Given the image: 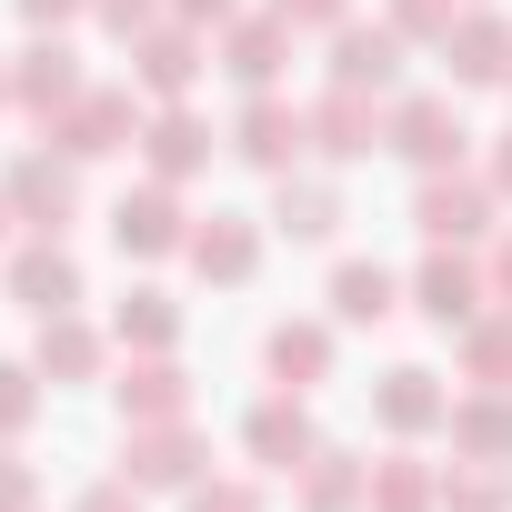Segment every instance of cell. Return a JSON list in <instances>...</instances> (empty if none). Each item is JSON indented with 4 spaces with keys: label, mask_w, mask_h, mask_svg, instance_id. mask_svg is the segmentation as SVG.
<instances>
[{
    "label": "cell",
    "mask_w": 512,
    "mask_h": 512,
    "mask_svg": "<svg viewBox=\"0 0 512 512\" xmlns=\"http://www.w3.org/2000/svg\"><path fill=\"white\" fill-rule=\"evenodd\" d=\"M111 241H121V262H161V251H191V221H181V191L171 181H141L111 201Z\"/></svg>",
    "instance_id": "7a4b0ae2"
},
{
    "label": "cell",
    "mask_w": 512,
    "mask_h": 512,
    "mask_svg": "<svg viewBox=\"0 0 512 512\" xmlns=\"http://www.w3.org/2000/svg\"><path fill=\"white\" fill-rule=\"evenodd\" d=\"M121 472H131L141 492H191V482H201V432H191V422H131Z\"/></svg>",
    "instance_id": "ba28073f"
},
{
    "label": "cell",
    "mask_w": 512,
    "mask_h": 512,
    "mask_svg": "<svg viewBox=\"0 0 512 512\" xmlns=\"http://www.w3.org/2000/svg\"><path fill=\"white\" fill-rule=\"evenodd\" d=\"M372 412H382V432H442L452 422V392L432 382V372H382V392H372Z\"/></svg>",
    "instance_id": "ffe728a7"
},
{
    "label": "cell",
    "mask_w": 512,
    "mask_h": 512,
    "mask_svg": "<svg viewBox=\"0 0 512 512\" xmlns=\"http://www.w3.org/2000/svg\"><path fill=\"white\" fill-rule=\"evenodd\" d=\"M0 191H11V211H21L31 231H61V221L81 211V161H71V151H21Z\"/></svg>",
    "instance_id": "8992f818"
},
{
    "label": "cell",
    "mask_w": 512,
    "mask_h": 512,
    "mask_svg": "<svg viewBox=\"0 0 512 512\" xmlns=\"http://www.w3.org/2000/svg\"><path fill=\"white\" fill-rule=\"evenodd\" d=\"M181 412H191L181 362H171V352H141V362L121 372V422H181Z\"/></svg>",
    "instance_id": "d6986e66"
},
{
    "label": "cell",
    "mask_w": 512,
    "mask_h": 512,
    "mask_svg": "<svg viewBox=\"0 0 512 512\" xmlns=\"http://www.w3.org/2000/svg\"><path fill=\"white\" fill-rule=\"evenodd\" d=\"M191 512H262V482H191Z\"/></svg>",
    "instance_id": "836d02e7"
},
{
    "label": "cell",
    "mask_w": 512,
    "mask_h": 512,
    "mask_svg": "<svg viewBox=\"0 0 512 512\" xmlns=\"http://www.w3.org/2000/svg\"><path fill=\"white\" fill-rule=\"evenodd\" d=\"M272 231H292V241H332V231H342V191L282 171V191H272Z\"/></svg>",
    "instance_id": "603a6c76"
},
{
    "label": "cell",
    "mask_w": 512,
    "mask_h": 512,
    "mask_svg": "<svg viewBox=\"0 0 512 512\" xmlns=\"http://www.w3.org/2000/svg\"><path fill=\"white\" fill-rule=\"evenodd\" d=\"M362 502H372V462H352V452L302 462V512H362Z\"/></svg>",
    "instance_id": "d4e9b609"
},
{
    "label": "cell",
    "mask_w": 512,
    "mask_h": 512,
    "mask_svg": "<svg viewBox=\"0 0 512 512\" xmlns=\"http://www.w3.org/2000/svg\"><path fill=\"white\" fill-rule=\"evenodd\" d=\"M31 362H41V382H91V372H101V332H91L81 312H51L41 342H31Z\"/></svg>",
    "instance_id": "cb8c5ba5"
},
{
    "label": "cell",
    "mask_w": 512,
    "mask_h": 512,
    "mask_svg": "<svg viewBox=\"0 0 512 512\" xmlns=\"http://www.w3.org/2000/svg\"><path fill=\"white\" fill-rule=\"evenodd\" d=\"M91 11H101V31H111V41H141V31L161 21V0H91Z\"/></svg>",
    "instance_id": "d6a6232c"
},
{
    "label": "cell",
    "mask_w": 512,
    "mask_h": 512,
    "mask_svg": "<svg viewBox=\"0 0 512 512\" xmlns=\"http://www.w3.org/2000/svg\"><path fill=\"white\" fill-rule=\"evenodd\" d=\"M141 161H151V181H191V171L211 161V131H201V111L161 101V121H141Z\"/></svg>",
    "instance_id": "ac0fdd59"
},
{
    "label": "cell",
    "mask_w": 512,
    "mask_h": 512,
    "mask_svg": "<svg viewBox=\"0 0 512 512\" xmlns=\"http://www.w3.org/2000/svg\"><path fill=\"white\" fill-rule=\"evenodd\" d=\"M0 101H11V71H0Z\"/></svg>",
    "instance_id": "7bdbcfd3"
},
{
    "label": "cell",
    "mask_w": 512,
    "mask_h": 512,
    "mask_svg": "<svg viewBox=\"0 0 512 512\" xmlns=\"http://www.w3.org/2000/svg\"><path fill=\"white\" fill-rule=\"evenodd\" d=\"M302 141H312V111H292L282 91H251V101H241V121H231V151H241L251 171H272V181L302 161Z\"/></svg>",
    "instance_id": "5b68a950"
},
{
    "label": "cell",
    "mask_w": 512,
    "mask_h": 512,
    "mask_svg": "<svg viewBox=\"0 0 512 512\" xmlns=\"http://www.w3.org/2000/svg\"><path fill=\"white\" fill-rule=\"evenodd\" d=\"M111 332H121L131 352H171V342H181V312H171V292H131Z\"/></svg>",
    "instance_id": "83f0119b"
},
{
    "label": "cell",
    "mask_w": 512,
    "mask_h": 512,
    "mask_svg": "<svg viewBox=\"0 0 512 512\" xmlns=\"http://www.w3.org/2000/svg\"><path fill=\"white\" fill-rule=\"evenodd\" d=\"M382 141H392V151H402L412 171H452L472 131H462V111H452L442 91H402V101L382 111Z\"/></svg>",
    "instance_id": "6da1fadb"
},
{
    "label": "cell",
    "mask_w": 512,
    "mask_h": 512,
    "mask_svg": "<svg viewBox=\"0 0 512 512\" xmlns=\"http://www.w3.org/2000/svg\"><path fill=\"white\" fill-rule=\"evenodd\" d=\"M81 11H91V0H21V21H31V31H61V21H81Z\"/></svg>",
    "instance_id": "74e56055"
},
{
    "label": "cell",
    "mask_w": 512,
    "mask_h": 512,
    "mask_svg": "<svg viewBox=\"0 0 512 512\" xmlns=\"http://www.w3.org/2000/svg\"><path fill=\"white\" fill-rule=\"evenodd\" d=\"M412 302H422L442 332H462V322H482V312H492V272H482V262H462V241H432V262L412 272Z\"/></svg>",
    "instance_id": "3957f363"
},
{
    "label": "cell",
    "mask_w": 512,
    "mask_h": 512,
    "mask_svg": "<svg viewBox=\"0 0 512 512\" xmlns=\"http://www.w3.org/2000/svg\"><path fill=\"white\" fill-rule=\"evenodd\" d=\"M51 141L71 151V161H101V151H131L141 141V111H131V91H111V81H91L61 121H51Z\"/></svg>",
    "instance_id": "52a82bcc"
},
{
    "label": "cell",
    "mask_w": 512,
    "mask_h": 512,
    "mask_svg": "<svg viewBox=\"0 0 512 512\" xmlns=\"http://www.w3.org/2000/svg\"><path fill=\"white\" fill-rule=\"evenodd\" d=\"M492 191L512 201V131H502V151H492Z\"/></svg>",
    "instance_id": "60d3db41"
},
{
    "label": "cell",
    "mask_w": 512,
    "mask_h": 512,
    "mask_svg": "<svg viewBox=\"0 0 512 512\" xmlns=\"http://www.w3.org/2000/svg\"><path fill=\"white\" fill-rule=\"evenodd\" d=\"M482 272H492V302H512V231H492V262Z\"/></svg>",
    "instance_id": "f35d334b"
},
{
    "label": "cell",
    "mask_w": 512,
    "mask_h": 512,
    "mask_svg": "<svg viewBox=\"0 0 512 512\" xmlns=\"http://www.w3.org/2000/svg\"><path fill=\"white\" fill-rule=\"evenodd\" d=\"M11 302H31L41 322H51V312H81V262L61 251V231H41V241L11 251Z\"/></svg>",
    "instance_id": "8fae6325"
},
{
    "label": "cell",
    "mask_w": 512,
    "mask_h": 512,
    "mask_svg": "<svg viewBox=\"0 0 512 512\" xmlns=\"http://www.w3.org/2000/svg\"><path fill=\"white\" fill-rule=\"evenodd\" d=\"M131 81H141L151 101H191V81H201V31H191V21H151V31L131 41Z\"/></svg>",
    "instance_id": "9c48e42d"
},
{
    "label": "cell",
    "mask_w": 512,
    "mask_h": 512,
    "mask_svg": "<svg viewBox=\"0 0 512 512\" xmlns=\"http://www.w3.org/2000/svg\"><path fill=\"white\" fill-rule=\"evenodd\" d=\"M312 141H322L332 161H362V151H382V101H372V91H352V81H332V91L312 101Z\"/></svg>",
    "instance_id": "4fadbf2b"
},
{
    "label": "cell",
    "mask_w": 512,
    "mask_h": 512,
    "mask_svg": "<svg viewBox=\"0 0 512 512\" xmlns=\"http://www.w3.org/2000/svg\"><path fill=\"white\" fill-rule=\"evenodd\" d=\"M191 272L201 282H251V272H262V231H251L241 211H211L191 231Z\"/></svg>",
    "instance_id": "e0dca14e"
},
{
    "label": "cell",
    "mask_w": 512,
    "mask_h": 512,
    "mask_svg": "<svg viewBox=\"0 0 512 512\" xmlns=\"http://www.w3.org/2000/svg\"><path fill=\"white\" fill-rule=\"evenodd\" d=\"M442 512H502V482H492V462H482V472H452V482H442Z\"/></svg>",
    "instance_id": "1f68e13d"
},
{
    "label": "cell",
    "mask_w": 512,
    "mask_h": 512,
    "mask_svg": "<svg viewBox=\"0 0 512 512\" xmlns=\"http://www.w3.org/2000/svg\"><path fill=\"white\" fill-rule=\"evenodd\" d=\"M332 81H352V91H392V81H402V31H392V21H372V31L342 21V31H332Z\"/></svg>",
    "instance_id": "5bb4252c"
},
{
    "label": "cell",
    "mask_w": 512,
    "mask_h": 512,
    "mask_svg": "<svg viewBox=\"0 0 512 512\" xmlns=\"http://www.w3.org/2000/svg\"><path fill=\"white\" fill-rule=\"evenodd\" d=\"M442 61H452V81H512V21L502 11H462L442 31Z\"/></svg>",
    "instance_id": "9a60e30c"
},
{
    "label": "cell",
    "mask_w": 512,
    "mask_h": 512,
    "mask_svg": "<svg viewBox=\"0 0 512 512\" xmlns=\"http://www.w3.org/2000/svg\"><path fill=\"white\" fill-rule=\"evenodd\" d=\"M272 11H282L292 31H342V21H352V0H272Z\"/></svg>",
    "instance_id": "e575fe53"
},
{
    "label": "cell",
    "mask_w": 512,
    "mask_h": 512,
    "mask_svg": "<svg viewBox=\"0 0 512 512\" xmlns=\"http://www.w3.org/2000/svg\"><path fill=\"white\" fill-rule=\"evenodd\" d=\"M402 312V282L382 262H342L332 272V322H392Z\"/></svg>",
    "instance_id": "484cf974"
},
{
    "label": "cell",
    "mask_w": 512,
    "mask_h": 512,
    "mask_svg": "<svg viewBox=\"0 0 512 512\" xmlns=\"http://www.w3.org/2000/svg\"><path fill=\"white\" fill-rule=\"evenodd\" d=\"M241 452L262 462V472H302L322 442H312V412H302V392H272V402H251V422H241Z\"/></svg>",
    "instance_id": "7c38bea8"
},
{
    "label": "cell",
    "mask_w": 512,
    "mask_h": 512,
    "mask_svg": "<svg viewBox=\"0 0 512 512\" xmlns=\"http://www.w3.org/2000/svg\"><path fill=\"white\" fill-rule=\"evenodd\" d=\"M462 372H472L482 392H512V302L482 312V322H462Z\"/></svg>",
    "instance_id": "4316f807"
},
{
    "label": "cell",
    "mask_w": 512,
    "mask_h": 512,
    "mask_svg": "<svg viewBox=\"0 0 512 512\" xmlns=\"http://www.w3.org/2000/svg\"><path fill=\"white\" fill-rule=\"evenodd\" d=\"M452 21H462L452 0H392V31H402V41H442Z\"/></svg>",
    "instance_id": "4dcf8cb0"
},
{
    "label": "cell",
    "mask_w": 512,
    "mask_h": 512,
    "mask_svg": "<svg viewBox=\"0 0 512 512\" xmlns=\"http://www.w3.org/2000/svg\"><path fill=\"white\" fill-rule=\"evenodd\" d=\"M262 362H272V382H282V392H312V382L332 372V322H272Z\"/></svg>",
    "instance_id": "44dd1931"
},
{
    "label": "cell",
    "mask_w": 512,
    "mask_h": 512,
    "mask_svg": "<svg viewBox=\"0 0 512 512\" xmlns=\"http://www.w3.org/2000/svg\"><path fill=\"white\" fill-rule=\"evenodd\" d=\"M492 211H502V191H492V181H462V171H422V201H412L422 241H492Z\"/></svg>",
    "instance_id": "277c9868"
},
{
    "label": "cell",
    "mask_w": 512,
    "mask_h": 512,
    "mask_svg": "<svg viewBox=\"0 0 512 512\" xmlns=\"http://www.w3.org/2000/svg\"><path fill=\"white\" fill-rule=\"evenodd\" d=\"M452 452L462 462H512V392H472V402H452Z\"/></svg>",
    "instance_id": "7402d4cb"
},
{
    "label": "cell",
    "mask_w": 512,
    "mask_h": 512,
    "mask_svg": "<svg viewBox=\"0 0 512 512\" xmlns=\"http://www.w3.org/2000/svg\"><path fill=\"white\" fill-rule=\"evenodd\" d=\"M41 422V362H0V442H21Z\"/></svg>",
    "instance_id": "f546056e"
},
{
    "label": "cell",
    "mask_w": 512,
    "mask_h": 512,
    "mask_svg": "<svg viewBox=\"0 0 512 512\" xmlns=\"http://www.w3.org/2000/svg\"><path fill=\"white\" fill-rule=\"evenodd\" d=\"M221 61H231V81H241V91H272V81H282V61H292V21H282V11H251V21H231Z\"/></svg>",
    "instance_id": "2e32d148"
},
{
    "label": "cell",
    "mask_w": 512,
    "mask_h": 512,
    "mask_svg": "<svg viewBox=\"0 0 512 512\" xmlns=\"http://www.w3.org/2000/svg\"><path fill=\"white\" fill-rule=\"evenodd\" d=\"M81 512H141V482H131V472H121V482H91Z\"/></svg>",
    "instance_id": "8d00e7d4"
},
{
    "label": "cell",
    "mask_w": 512,
    "mask_h": 512,
    "mask_svg": "<svg viewBox=\"0 0 512 512\" xmlns=\"http://www.w3.org/2000/svg\"><path fill=\"white\" fill-rule=\"evenodd\" d=\"M31 502H41V472L21 452H0V512H31Z\"/></svg>",
    "instance_id": "d590c367"
},
{
    "label": "cell",
    "mask_w": 512,
    "mask_h": 512,
    "mask_svg": "<svg viewBox=\"0 0 512 512\" xmlns=\"http://www.w3.org/2000/svg\"><path fill=\"white\" fill-rule=\"evenodd\" d=\"M81 91H91V81H81V51H71V41H51V31L11 61V101H21V111H41V121H61Z\"/></svg>",
    "instance_id": "30bf717a"
},
{
    "label": "cell",
    "mask_w": 512,
    "mask_h": 512,
    "mask_svg": "<svg viewBox=\"0 0 512 512\" xmlns=\"http://www.w3.org/2000/svg\"><path fill=\"white\" fill-rule=\"evenodd\" d=\"M171 11H181V21L201 31V21H241V0H171Z\"/></svg>",
    "instance_id": "ab89813d"
},
{
    "label": "cell",
    "mask_w": 512,
    "mask_h": 512,
    "mask_svg": "<svg viewBox=\"0 0 512 512\" xmlns=\"http://www.w3.org/2000/svg\"><path fill=\"white\" fill-rule=\"evenodd\" d=\"M432 502H442V482L422 462H372V512H432Z\"/></svg>",
    "instance_id": "f1b7e54d"
},
{
    "label": "cell",
    "mask_w": 512,
    "mask_h": 512,
    "mask_svg": "<svg viewBox=\"0 0 512 512\" xmlns=\"http://www.w3.org/2000/svg\"><path fill=\"white\" fill-rule=\"evenodd\" d=\"M11 221H21V211H11V191H0V231H11Z\"/></svg>",
    "instance_id": "b9f144b4"
}]
</instances>
